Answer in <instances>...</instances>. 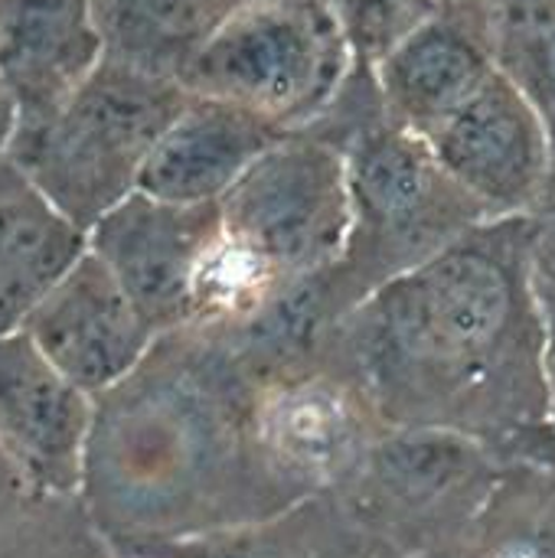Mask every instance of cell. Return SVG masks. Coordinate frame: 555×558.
Segmentation results:
<instances>
[{"label": "cell", "mask_w": 555, "mask_h": 558, "mask_svg": "<svg viewBox=\"0 0 555 558\" xmlns=\"http://www.w3.org/2000/svg\"><path fill=\"white\" fill-rule=\"evenodd\" d=\"M10 128H13V108L7 101V95L0 92V150L7 147V137H10Z\"/></svg>", "instance_id": "25"}, {"label": "cell", "mask_w": 555, "mask_h": 558, "mask_svg": "<svg viewBox=\"0 0 555 558\" xmlns=\"http://www.w3.org/2000/svg\"><path fill=\"white\" fill-rule=\"evenodd\" d=\"M500 7L491 0H442L376 65L373 85L383 114L432 137L497 72Z\"/></svg>", "instance_id": "10"}, {"label": "cell", "mask_w": 555, "mask_h": 558, "mask_svg": "<svg viewBox=\"0 0 555 558\" xmlns=\"http://www.w3.org/2000/svg\"><path fill=\"white\" fill-rule=\"evenodd\" d=\"M128 558H393L337 494L307 497L255 523L144 546Z\"/></svg>", "instance_id": "17"}, {"label": "cell", "mask_w": 555, "mask_h": 558, "mask_svg": "<svg viewBox=\"0 0 555 558\" xmlns=\"http://www.w3.org/2000/svg\"><path fill=\"white\" fill-rule=\"evenodd\" d=\"M82 497H59L29 484L0 458V558H105Z\"/></svg>", "instance_id": "20"}, {"label": "cell", "mask_w": 555, "mask_h": 558, "mask_svg": "<svg viewBox=\"0 0 555 558\" xmlns=\"http://www.w3.org/2000/svg\"><path fill=\"white\" fill-rule=\"evenodd\" d=\"M85 252L88 232L0 150V337L20 330Z\"/></svg>", "instance_id": "16"}, {"label": "cell", "mask_w": 555, "mask_h": 558, "mask_svg": "<svg viewBox=\"0 0 555 558\" xmlns=\"http://www.w3.org/2000/svg\"><path fill=\"white\" fill-rule=\"evenodd\" d=\"M95 399L72 386L23 330L0 337V458L29 484L79 497Z\"/></svg>", "instance_id": "13"}, {"label": "cell", "mask_w": 555, "mask_h": 558, "mask_svg": "<svg viewBox=\"0 0 555 558\" xmlns=\"http://www.w3.org/2000/svg\"><path fill=\"white\" fill-rule=\"evenodd\" d=\"M180 78L105 56L43 121L20 124L7 154L85 232L137 193L144 163L186 101Z\"/></svg>", "instance_id": "4"}, {"label": "cell", "mask_w": 555, "mask_h": 558, "mask_svg": "<svg viewBox=\"0 0 555 558\" xmlns=\"http://www.w3.org/2000/svg\"><path fill=\"white\" fill-rule=\"evenodd\" d=\"M258 376L219 320L173 327L95 399L82 504L111 553L294 507L255 435Z\"/></svg>", "instance_id": "2"}, {"label": "cell", "mask_w": 555, "mask_h": 558, "mask_svg": "<svg viewBox=\"0 0 555 558\" xmlns=\"http://www.w3.org/2000/svg\"><path fill=\"white\" fill-rule=\"evenodd\" d=\"M527 265L540 298H555V190L523 216Z\"/></svg>", "instance_id": "23"}, {"label": "cell", "mask_w": 555, "mask_h": 558, "mask_svg": "<svg viewBox=\"0 0 555 558\" xmlns=\"http://www.w3.org/2000/svg\"><path fill=\"white\" fill-rule=\"evenodd\" d=\"M219 216L222 248L196 320L232 324L340 258L350 232L343 144L317 128L281 137L219 199Z\"/></svg>", "instance_id": "3"}, {"label": "cell", "mask_w": 555, "mask_h": 558, "mask_svg": "<svg viewBox=\"0 0 555 558\" xmlns=\"http://www.w3.org/2000/svg\"><path fill=\"white\" fill-rule=\"evenodd\" d=\"M353 65L334 0H245L200 46L180 82L294 134L330 114Z\"/></svg>", "instance_id": "6"}, {"label": "cell", "mask_w": 555, "mask_h": 558, "mask_svg": "<svg viewBox=\"0 0 555 558\" xmlns=\"http://www.w3.org/2000/svg\"><path fill=\"white\" fill-rule=\"evenodd\" d=\"M504 468L458 432L389 425L334 494L393 558H415L474 520Z\"/></svg>", "instance_id": "7"}, {"label": "cell", "mask_w": 555, "mask_h": 558, "mask_svg": "<svg viewBox=\"0 0 555 558\" xmlns=\"http://www.w3.org/2000/svg\"><path fill=\"white\" fill-rule=\"evenodd\" d=\"M353 46V72L373 75V65L425 16H432L442 0H334Z\"/></svg>", "instance_id": "22"}, {"label": "cell", "mask_w": 555, "mask_h": 558, "mask_svg": "<svg viewBox=\"0 0 555 558\" xmlns=\"http://www.w3.org/2000/svg\"><path fill=\"white\" fill-rule=\"evenodd\" d=\"M105 558H128V556H118V553H108V556Z\"/></svg>", "instance_id": "27"}, {"label": "cell", "mask_w": 555, "mask_h": 558, "mask_svg": "<svg viewBox=\"0 0 555 558\" xmlns=\"http://www.w3.org/2000/svg\"><path fill=\"white\" fill-rule=\"evenodd\" d=\"M340 144L350 180V232L330 278L350 307L491 222L432 144L383 111L347 131Z\"/></svg>", "instance_id": "5"}, {"label": "cell", "mask_w": 555, "mask_h": 558, "mask_svg": "<svg viewBox=\"0 0 555 558\" xmlns=\"http://www.w3.org/2000/svg\"><path fill=\"white\" fill-rule=\"evenodd\" d=\"M88 248L157 333L193 324L206 275L222 248L219 203H170L131 193L88 232Z\"/></svg>", "instance_id": "9"}, {"label": "cell", "mask_w": 555, "mask_h": 558, "mask_svg": "<svg viewBox=\"0 0 555 558\" xmlns=\"http://www.w3.org/2000/svg\"><path fill=\"white\" fill-rule=\"evenodd\" d=\"M245 0H95L105 56L180 78L216 26Z\"/></svg>", "instance_id": "18"}, {"label": "cell", "mask_w": 555, "mask_h": 558, "mask_svg": "<svg viewBox=\"0 0 555 558\" xmlns=\"http://www.w3.org/2000/svg\"><path fill=\"white\" fill-rule=\"evenodd\" d=\"M425 141L487 219L527 216L553 193L550 134L504 72Z\"/></svg>", "instance_id": "11"}, {"label": "cell", "mask_w": 555, "mask_h": 558, "mask_svg": "<svg viewBox=\"0 0 555 558\" xmlns=\"http://www.w3.org/2000/svg\"><path fill=\"white\" fill-rule=\"evenodd\" d=\"M386 428L343 343L327 360L258 379V448L294 504L334 494Z\"/></svg>", "instance_id": "8"}, {"label": "cell", "mask_w": 555, "mask_h": 558, "mask_svg": "<svg viewBox=\"0 0 555 558\" xmlns=\"http://www.w3.org/2000/svg\"><path fill=\"white\" fill-rule=\"evenodd\" d=\"M386 425L474 438L504 464L555 468L546 324L523 216L491 219L373 291L340 327Z\"/></svg>", "instance_id": "1"}, {"label": "cell", "mask_w": 555, "mask_h": 558, "mask_svg": "<svg viewBox=\"0 0 555 558\" xmlns=\"http://www.w3.org/2000/svg\"><path fill=\"white\" fill-rule=\"evenodd\" d=\"M101 59L95 0H0V92L13 128L49 118Z\"/></svg>", "instance_id": "14"}, {"label": "cell", "mask_w": 555, "mask_h": 558, "mask_svg": "<svg viewBox=\"0 0 555 558\" xmlns=\"http://www.w3.org/2000/svg\"><path fill=\"white\" fill-rule=\"evenodd\" d=\"M540 304H543V324H546V350H543L546 402H550V422L555 432V298H540Z\"/></svg>", "instance_id": "24"}, {"label": "cell", "mask_w": 555, "mask_h": 558, "mask_svg": "<svg viewBox=\"0 0 555 558\" xmlns=\"http://www.w3.org/2000/svg\"><path fill=\"white\" fill-rule=\"evenodd\" d=\"M415 558H555V468L507 464L474 520Z\"/></svg>", "instance_id": "19"}, {"label": "cell", "mask_w": 555, "mask_h": 558, "mask_svg": "<svg viewBox=\"0 0 555 558\" xmlns=\"http://www.w3.org/2000/svg\"><path fill=\"white\" fill-rule=\"evenodd\" d=\"M20 330L92 399L118 386L160 337L92 248L46 291Z\"/></svg>", "instance_id": "12"}, {"label": "cell", "mask_w": 555, "mask_h": 558, "mask_svg": "<svg viewBox=\"0 0 555 558\" xmlns=\"http://www.w3.org/2000/svg\"><path fill=\"white\" fill-rule=\"evenodd\" d=\"M491 3H497V7H500V13H504V10H510V7H520V3H527V0H491Z\"/></svg>", "instance_id": "26"}, {"label": "cell", "mask_w": 555, "mask_h": 558, "mask_svg": "<svg viewBox=\"0 0 555 558\" xmlns=\"http://www.w3.org/2000/svg\"><path fill=\"white\" fill-rule=\"evenodd\" d=\"M288 131L226 98L190 92L150 150L137 190L170 203H219Z\"/></svg>", "instance_id": "15"}, {"label": "cell", "mask_w": 555, "mask_h": 558, "mask_svg": "<svg viewBox=\"0 0 555 558\" xmlns=\"http://www.w3.org/2000/svg\"><path fill=\"white\" fill-rule=\"evenodd\" d=\"M497 59L550 134L555 190V0H527L500 13Z\"/></svg>", "instance_id": "21"}]
</instances>
